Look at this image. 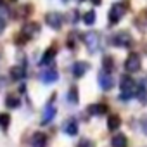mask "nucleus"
Here are the masks:
<instances>
[{"mask_svg": "<svg viewBox=\"0 0 147 147\" xmlns=\"http://www.w3.org/2000/svg\"><path fill=\"white\" fill-rule=\"evenodd\" d=\"M119 90H121V99L123 100H130L137 94V83L130 76H123L121 83H119Z\"/></svg>", "mask_w": 147, "mask_h": 147, "instance_id": "1", "label": "nucleus"}, {"mask_svg": "<svg viewBox=\"0 0 147 147\" xmlns=\"http://www.w3.org/2000/svg\"><path fill=\"white\" fill-rule=\"evenodd\" d=\"M125 12H126V7H125L123 4H114V5L109 9V24H111V26L118 24L119 19L125 16Z\"/></svg>", "mask_w": 147, "mask_h": 147, "instance_id": "2", "label": "nucleus"}, {"mask_svg": "<svg viewBox=\"0 0 147 147\" xmlns=\"http://www.w3.org/2000/svg\"><path fill=\"white\" fill-rule=\"evenodd\" d=\"M83 42H85V45H87V49L90 52H97L99 50V45H100V36H99V33L90 31V33H85L83 35Z\"/></svg>", "mask_w": 147, "mask_h": 147, "instance_id": "3", "label": "nucleus"}, {"mask_svg": "<svg viewBox=\"0 0 147 147\" xmlns=\"http://www.w3.org/2000/svg\"><path fill=\"white\" fill-rule=\"evenodd\" d=\"M140 67H142L140 55H138V54H130L128 59L125 61V69H126L128 73H137Z\"/></svg>", "mask_w": 147, "mask_h": 147, "instance_id": "4", "label": "nucleus"}, {"mask_svg": "<svg viewBox=\"0 0 147 147\" xmlns=\"http://www.w3.org/2000/svg\"><path fill=\"white\" fill-rule=\"evenodd\" d=\"M113 45L116 47H130L131 45V36L126 31H119L113 36Z\"/></svg>", "mask_w": 147, "mask_h": 147, "instance_id": "5", "label": "nucleus"}, {"mask_svg": "<svg viewBox=\"0 0 147 147\" xmlns=\"http://www.w3.org/2000/svg\"><path fill=\"white\" fill-rule=\"evenodd\" d=\"M45 21H47V24L52 30H61V26H62V14H59V12H49L45 16Z\"/></svg>", "mask_w": 147, "mask_h": 147, "instance_id": "6", "label": "nucleus"}, {"mask_svg": "<svg viewBox=\"0 0 147 147\" xmlns=\"http://www.w3.org/2000/svg\"><path fill=\"white\" fill-rule=\"evenodd\" d=\"M99 85H100L102 90H111L114 87V80H113L109 71H102L99 75Z\"/></svg>", "mask_w": 147, "mask_h": 147, "instance_id": "7", "label": "nucleus"}, {"mask_svg": "<svg viewBox=\"0 0 147 147\" xmlns=\"http://www.w3.org/2000/svg\"><path fill=\"white\" fill-rule=\"evenodd\" d=\"M88 62H85V61H78V62H75L73 64V75H75L76 78H82L85 73L88 71Z\"/></svg>", "mask_w": 147, "mask_h": 147, "instance_id": "8", "label": "nucleus"}, {"mask_svg": "<svg viewBox=\"0 0 147 147\" xmlns=\"http://www.w3.org/2000/svg\"><path fill=\"white\" fill-rule=\"evenodd\" d=\"M57 78H59V75H57L55 69H47V71L42 73V82L43 83H54V82H57Z\"/></svg>", "mask_w": 147, "mask_h": 147, "instance_id": "9", "label": "nucleus"}, {"mask_svg": "<svg viewBox=\"0 0 147 147\" xmlns=\"http://www.w3.org/2000/svg\"><path fill=\"white\" fill-rule=\"evenodd\" d=\"M31 145L33 147H45L47 145V135H43V133H35L33 135V138H31Z\"/></svg>", "mask_w": 147, "mask_h": 147, "instance_id": "10", "label": "nucleus"}, {"mask_svg": "<svg viewBox=\"0 0 147 147\" xmlns=\"http://www.w3.org/2000/svg\"><path fill=\"white\" fill-rule=\"evenodd\" d=\"M119 125H121V118H119L118 114H111L109 119H107V128H109L111 131H114V130L119 128Z\"/></svg>", "mask_w": 147, "mask_h": 147, "instance_id": "11", "label": "nucleus"}, {"mask_svg": "<svg viewBox=\"0 0 147 147\" xmlns=\"http://www.w3.org/2000/svg\"><path fill=\"white\" fill-rule=\"evenodd\" d=\"M36 31H38V24H36V23H26V24L23 26V35H26L28 38L33 36Z\"/></svg>", "mask_w": 147, "mask_h": 147, "instance_id": "12", "label": "nucleus"}, {"mask_svg": "<svg viewBox=\"0 0 147 147\" xmlns=\"http://www.w3.org/2000/svg\"><path fill=\"white\" fill-rule=\"evenodd\" d=\"M106 111H107V106L106 104H92V106H88V113L90 114H95V116L104 114Z\"/></svg>", "mask_w": 147, "mask_h": 147, "instance_id": "13", "label": "nucleus"}, {"mask_svg": "<svg viewBox=\"0 0 147 147\" xmlns=\"http://www.w3.org/2000/svg\"><path fill=\"white\" fill-rule=\"evenodd\" d=\"M111 144H113V147H126L128 140H126V137H125L123 133H119V135H114V137H113Z\"/></svg>", "mask_w": 147, "mask_h": 147, "instance_id": "14", "label": "nucleus"}, {"mask_svg": "<svg viewBox=\"0 0 147 147\" xmlns=\"http://www.w3.org/2000/svg\"><path fill=\"white\" fill-rule=\"evenodd\" d=\"M54 116H55V107L49 104V106L45 107V113H43V118H42V123H43V125H45V123H49V121H50V119H52Z\"/></svg>", "mask_w": 147, "mask_h": 147, "instance_id": "15", "label": "nucleus"}, {"mask_svg": "<svg viewBox=\"0 0 147 147\" xmlns=\"http://www.w3.org/2000/svg\"><path fill=\"white\" fill-rule=\"evenodd\" d=\"M64 131L67 133V135H76L78 133V125H76V121H69L66 126H64Z\"/></svg>", "mask_w": 147, "mask_h": 147, "instance_id": "16", "label": "nucleus"}, {"mask_svg": "<svg viewBox=\"0 0 147 147\" xmlns=\"http://www.w3.org/2000/svg\"><path fill=\"white\" fill-rule=\"evenodd\" d=\"M54 55H55V49H49L45 54H43V57H42V61H40V64L42 66H45V64H49L52 59H54Z\"/></svg>", "mask_w": 147, "mask_h": 147, "instance_id": "17", "label": "nucleus"}, {"mask_svg": "<svg viewBox=\"0 0 147 147\" xmlns=\"http://www.w3.org/2000/svg\"><path fill=\"white\" fill-rule=\"evenodd\" d=\"M11 76H12L14 80H21V78H24V69L19 67V66H14V67L11 69Z\"/></svg>", "mask_w": 147, "mask_h": 147, "instance_id": "18", "label": "nucleus"}, {"mask_svg": "<svg viewBox=\"0 0 147 147\" xmlns=\"http://www.w3.org/2000/svg\"><path fill=\"white\" fill-rule=\"evenodd\" d=\"M95 18H97V16H95V12H94V11H88V12H85V14H83V23H85V24H88V26H92V24L95 23Z\"/></svg>", "mask_w": 147, "mask_h": 147, "instance_id": "19", "label": "nucleus"}, {"mask_svg": "<svg viewBox=\"0 0 147 147\" xmlns=\"http://www.w3.org/2000/svg\"><path fill=\"white\" fill-rule=\"evenodd\" d=\"M67 100H69L71 104H78V90H76V87L69 88V92H67Z\"/></svg>", "mask_w": 147, "mask_h": 147, "instance_id": "20", "label": "nucleus"}, {"mask_svg": "<svg viewBox=\"0 0 147 147\" xmlns=\"http://www.w3.org/2000/svg\"><path fill=\"white\" fill-rule=\"evenodd\" d=\"M102 66H104V71H113V67H114V62H113V57L111 55H106L104 59H102Z\"/></svg>", "mask_w": 147, "mask_h": 147, "instance_id": "21", "label": "nucleus"}, {"mask_svg": "<svg viewBox=\"0 0 147 147\" xmlns=\"http://www.w3.org/2000/svg\"><path fill=\"white\" fill-rule=\"evenodd\" d=\"M5 106H7V107H18V106H19V99H18L16 95H9V97L5 99Z\"/></svg>", "mask_w": 147, "mask_h": 147, "instance_id": "22", "label": "nucleus"}, {"mask_svg": "<svg viewBox=\"0 0 147 147\" xmlns=\"http://www.w3.org/2000/svg\"><path fill=\"white\" fill-rule=\"evenodd\" d=\"M9 123H11V116H9L7 113L0 114V126H2V128H7V126H9Z\"/></svg>", "mask_w": 147, "mask_h": 147, "instance_id": "23", "label": "nucleus"}, {"mask_svg": "<svg viewBox=\"0 0 147 147\" xmlns=\"http://www.w3.org/2000/svg\"><path fill=\"white\" fill-rule=\"evenodd\" d=\"M80 147H94V144H92L90 140H87V138H83V140L80 142Z\"/></svg>", "mask_w": 147, "mask_h": 147, "instance_id": "24", "label": "nucleus"}, {"mask_svg": "<svg viewBox=\"0 0 147 147\" xmlns=\"http://www.w3.org/2000/svg\"><path fill=\"white\" fill-rule=\"evenodd\" d=\"M142 130H144V133H147V116L142 118Z\"/></svg>", "mask_w": 147, "mask_h": 147, "instance_id": "25", "label": "nucleus"}, {"mask_svg": "<svg viewBox=\"0 0 147 147\" xmlns=\"http://www.w3.org/2000/svg\"><path fill=\"white\" fill-rule=\"evenodd\" d=\"M4 30H5V21H4V19H0V33H2Z\"/></svg>", "mask_w": 147, "mask_h": 147, "instance_id": "26", "label": "nucleus"}, {"mask_svg": "<svg viewBox=\"0 0 147 147\" xmlns=\"http://www.w3.org/2000/svg\"><path fill=\"white\" fill-rule=\"evenodd\" d=\"M90 2H92L94 5H100V2H102V0H90Z\"/></svg>", "mask_w": 147, "mask_h": 147, "instance_id": "27", "label": "nucleus"}]
</instances>
